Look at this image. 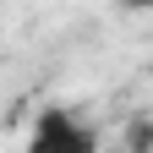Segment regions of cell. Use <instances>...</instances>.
Instances as JSON below:
<instances>
[{
	"label": "cell",
	"instance_id": "1",
	"mask_svg": "<svg viewBox=\"0 0 153 153\" xmlns=\"http://www.w3.org/2000/svg\"><path fill=\"white\" fill-rule=\"evenodd\" d=\"M120 11H153V0H120Z\"/></svg>",
	"mask_w": 153,
	"mask_h": 153
}]
</instances>
